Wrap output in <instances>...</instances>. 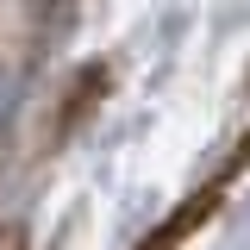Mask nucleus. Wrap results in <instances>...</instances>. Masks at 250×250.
I'll list each match as a JSON object with an SVG mask.
<instances>
[{
  "label": "nucleus",
  "mask_w": 250,
  "mask_h": 250,
  "mask_svg": "<svg viewBox=\"0 0 250 250\" xmlns=\"http://www.w3.org/2000/svg\"><path fill=\"white\" fill-rule=\"evenodd\" d=\"M50 6H57V0H50Z\"/></svg>",
  "instance_id": "f03ea898"
},
{
  "label": "nucleus",
  "mask_w": 250,
  "mask_h": 250,
  "mask_svg": "<svg viewBox=\"0 0 250 250\" xmlns=\"http://www.w3.org/2000/svg\"><path fill=\"white\" fill-rule=\"evenodd\" d=\"M6 100H13V82H6V69H0V119H6Z\"/></svg>",
  "instance_id": "f257e3e1"
}]
</instances>
